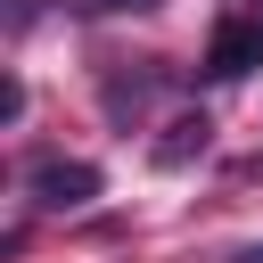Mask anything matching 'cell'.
Instances as JSON below:
<instances>
[{
  "label": "cell",
  "mask_w": 263,
  "mask_h": 263,
  "mask_svg": "<svg viewBox=\"0 0 263 263\" xmlns=\"http://www.w3.org/2000/svg\"><path fill=\"white\" fill-rule=\"evenodd\" d=\"M25 189H33V205H41V214H82L107 181H99V164H82V156H49V164H33V173H25Z\"/></svg>",
  "instance_id": "cell-1"
},
{
  "label": "cell",
  "mask_w": 263,
  "mask_h": 263,
  "mask_svg": "<svg viewBox=\"0 0 263 263\" xmlns=\"http://www.w3.org/2000/svg\"><path fill=\"white\" fill-rule=\"evenodd\" d=\"M263 66V16H230L214 41H205V74L214 82H238V74H255Z\"/></svg>",
  "instance_id": "cell-2"
},
{
  "label": "cell",
  "mask_w": 263,
  "mask_h": 263,
  "mask_svg": "<svg viewBox=\"0 0 263 263\" xmlns=\"http://www.w3.org/2000/svg\"><path fill=\"white\" fill-rule=\"evenodd\" d=\"M205 148H214V123H205V115H173V123H164V132L148 140L156 173H181V164H197Z\"/></svg>",
  "instance_id": "cell-3"
},
{
  "label": "cell",
  "mask_w": 263,
  "mask_h": 263,
  "mask_svg": "<svg viewBox=\"0 0 263 263\" xmlns=\"http://www.w3.org/2000/svg\"><path fill=\"white\" fill-rule=\"evenodd\" d=\"M148 99H156V74H107V90H99V107H107L115 123H140Z\"/></svg>",
  "instance_id": "cell-4"
},
{
  "label": "cell",
  "mask_w": 263,
  "mask_h": 263,
  "mask_svg": "<svg viewBox=\"0 0 263 263\" xmlns=\"http://www.w3.org/2000/svg\"><path fill=\"white\" fill-rule=\"evenodd\" d=\"M74 8H82V16H123V8L140 16V8H156V0H74Z\"/></svg>",
  "instance_id": "cell-5"
},
{
  "label": "cell",
  "mask_w": 263,
  "mask_h": 263,
  "mask_svg": "<svg viewBox=\"0 0 263 263\" xmlns=\"http://www.w3.org/2000/svg\"><path fill=\"white\" fill-rule=\"evenodd\" d=\"M230 263H263V247H238V255H230Z\"/></svg>",
  "instance_id": "cell-6"
}]
</instances>
